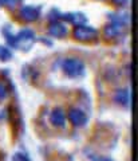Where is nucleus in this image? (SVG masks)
Here are the masks:
<instances>
[{
    "mask_svg": "<svg viewBox=\"0 0 138 161\" xmlns=\"http://www.w3.org/2000/svg\"><path fill=\"white\" fill-rule=\"evenodd\" d=\"M63 69L64 71L67 73L70 77H79V75H82L85 73V64L82 60L79 59H75V58H70L64 62L63 64Z\"/></svg>",
    "mask_w": 138,
    "mask_h": 161,
    "instance_id": "obj_1",
    "label": "nucleus"
},
{
    "mask_svg": "<svg viewBox=\"0 0 138 161\" xmlns=\"http://www.w3.org/2000/svg\"><path fill=\"white\" fill-rule=\"evenodd\" d=\"M97 35H98V31L89 26H78L74 30V36L78 40H91L97 38Z\"/></svg>",
    "mask_w": 138,
    "mask_h": 161,
    "instance_id": "obj_2",
    "label": "nucleus"
},
{
    "mask_svg": "<svg viewBox=\"0 0 138 161\" xmlns=\"http://www.w3.org/2000/svg\"><path fill=\"white\" fill-rule=\"evenodd\" d=\"M69 118L71 121V124L74 125V126H83L86 124V121H87V117H86V114L82 112L79 109H70L69 112Z\"/></svg>",
    "mask_w": 138,
    "mask_h": 161,
    "instance_id": "obj_3",
    "label": "nucleus"
},
{
    "mask_svg": "<svg viewBox=\"0 0 138 161\" xmlns=\"http://www.w3.org/2000/svg\"><path fill=\"white\" fill-rule=\"evenodd\" d=\"M20 16L24 19L25 22H34L39 16V9L34 7H23L20 9Z\"/></svg>",
    "mask_w": 138,
    "mask_h": 161,
    "instance_id": "obj_4",
    "label": "nucleus"
},
{
    "mask_svg": "<svg viewBox=\"0 0 138 161\" xmlns=\"http://www.w3.org/2000/svg\"><path fill=\"white\" fill-rule=\"evenodd\" d=\"M15 38H16V43H15V46L22 47L23 42H28L30 44H31V42L35 38V34L31 31V30H23V31H20L18 34V36H15Z\"/></svg>",
    "mask_w": 138,
    "mask_h": 161,
    "instance_id": "obj_5",
    "label": "nucleus"
},
{
    "mask_svg": "<svg viewBox=\"0 0 138 161\" xmlns=\"http://www.w3.org/2000/svg\"><path fill=\"white\" fill-rule=\"evenodd\" d=\"M50 34L52 35V36H57V38H62L66 34H67V28H66L64 24L59 23V22H55L50 26Z\"/></svg>",
    "mask_w": 138,
    "mask_h": 161,
    "instance_id": "obj_6",
    "label": "nucleus"
},
{
    "mask_svg": "<svg viewBox=\"0 0 138 161\" xmlns=\"http://www.w3.org/2000/svg\"><path fill=\"white\" fill-rule=\"evenodd\" d=\"M50 119H51V122H52L55 126H64V119H66V117H64V112L62 109H55L52 113H51V117H50Z\"/></svg>",
    "mask_w": 138,
    "mask_h": 161,
    "instance_id": "obj_7",
    "label": "nucleus"
},
{
    "mask_svg": "<svg viewBox=\"0 0 138 161\" xmlns=\"http://www.w3.org/2000/svg\"><path fill=\"white\" fill-rule=\"evenodd\" d=\"M114 99H115V102H118L121 105H125V106H126V105H129V99H130L129 92L125 90V89L118 90V92L115 93V95H114Z\"/></svg>",
    "mask_w": 138,
    "mask_h": 161,
    "instance_id": "obj_8",
    "label": "nucleus"
},
{
    "mask_svg": "<svg viewBox=\"0 0 138 161\" xmlns=\"http://www.w3.org/2000/svg\"><path fill=\"white\" fill-rule=\"evenodd\" d=\"M63 18L67 19L69 22L78 24V26H82V24L86 22V18L82 14H67V15H63Z\"/></svg>",
    "mask_w": 138,
    "mask_h": 161,
    "instance_id": "obj_9",
    "label": "nucleus"
},
{
    "mask_svg": "<svg viewBox=\"0 0 138 161\" xmlns=\"http://www.w3.org/2000/svg\"><path fill=\"white\" fill-rule=\"evenodd\" d=\"M11 58H12L11 51H9L7 47L0 46V59H2V60H9Z\"/></svg>",
    "mask_w": 138,
    "mask_h": 161,
    "instance_id": "obj_10",
    "label": "nucleus"
},
{
    "mask_svg": "<svg viewBox=\"0 0 138 161\" xmlns=\"http://www.w3.org/2000/svg\"><path fill=\"white\" fill-rule=\"evenodd\" d=\"M19 2L20 0H0V4H2V6H6V7H9V8H14Z\"/></svg>",
    "mask_w": 138,
    "mask_h": 161,
    "instance_id": "obj_11",
    "label": "nucleus"
},
{
    "mask_svg": "<svg viewBox=\"0 0 138 161\" xmlns=\"http://www.w3.org/2000/svg\"><path fill=\"white\" fill-rule=\"evenodd\" d=\"M6 97H7V89L4 86V83L0 82V99L6 98Z\"/></svg>",
    "mask_w": 138,
    "mask_h": 161,
    "instance_id": "obj_12",
    "label": "nucleus"
},
{
    "mask_svg": "<svg viewBox=\"0 0 138 161\" xmlns=\"http://www.w3.org/2000/svg\"><path fill=\"white\" fill-rule=\"evenodd\" d=\"M14 161H30V160L27 158V156H24V154H20V153H18V154H15Z\"/></svg>",
    "mask_w": 138,
    "mask_h": 161,
    "instance_id": "obj_13",
    "label": "nucleus"
},
{
    "mask_svg": "<svg viewBox=\"0 0 138 161\" xmlns=\"http://www.w3.org/2000/svg\"><path fill=\"white\" fill-rule=\"evenodd\" d=\"M113 2H114L115 4H118V6H121V4H124V3H126V0H113Z\"/></svg>",
    "mask_w": 138,
    "mask_h": 161,
    "instance_id": "obj_14",
    "label": "nucleus"
},
{
    "mask_svg": "<svg viewBox=\"0 0 138 161\" xmlns=\"http://www.w3.org/2000/svg\"><path fill=\"white\" fill-rule=\"evenodd\" d=\"M94 161H110L109 158H105V157H98V158H95Z\"/></svg>",
    "mask_w": 138,
    "mask_h": 161,
    "instance_id": "obj_15",
    "label": "nucleus"
}]
</instances>
